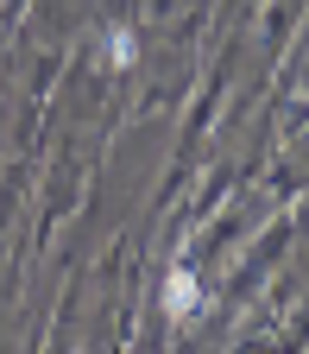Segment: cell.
Segmentation results:
<instances>
[{
	"label": "cell",
	"instance_id": "1",
	"mask_svg": "<svg viewBox=\"0 0 309 354\" xmlns=\"http://www.w3.org/2000/svg\"><path fill=\"white\" fill-rule=\"evenodd\" d=\"M190 304H196V279H190V272H170V291H164V310H170V317H183Z\"/></svg>",
	"mask_w": 309,
	"mask_h": 354
}]
</instances>
